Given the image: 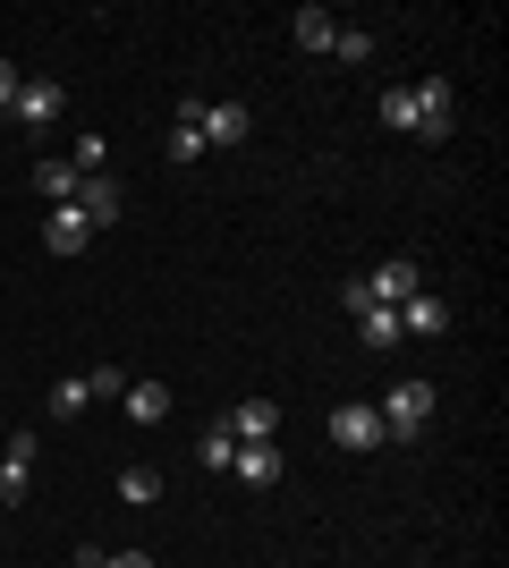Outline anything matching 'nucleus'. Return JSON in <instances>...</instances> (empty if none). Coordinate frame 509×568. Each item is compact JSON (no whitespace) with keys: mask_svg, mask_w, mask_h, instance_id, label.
I'll list each match as a JSON object with an SVG mask.
<instances>
[{"mask_svg":"<svg viewBox=\"0 0 509 568\" xmlns=\"http://www.w3.org/2000/svg\"><path fill=\"white\" fill-rule=\"evenodd\" d=\"M416 288H425V272H416L408 255H390V263H374V272H357V281H348V314H357V306H390V314H399Z\"/></svg>","mask_w":509,"mask_h":568,"instance_id":"obj_1","label":"nucleus"},{"mask_svg":"<svg viewBox=\"0 0 509 568\" xmlns=\"http://www.w3.org/2000/svg\"><path fill=\"white\" fill-rule=\"evenodd\" d=\"M425 425H434V382H390L383 433H390V442H425Z\"/></svg>","mask_w":509,"mask_h":568,"instance_id":"obj_2","label":"nucleus"},{"mask_svg":"<svg viewBox=\"0 0 509 568\" xmlns=\"http://www.w3.org/2000/svg\"><path fill=\"white\" fill-rule=\"evenodd\" d=\"M408 102H416L408 136H425V144H441V136H450V111H459V102H450V85H441V77H425V85H408Z\"/></svg>","mask_w":509,"mask_h":568,"instance_id":"obj_3","label":"nucleus"},{"mask_svg":"<svg viewBox=\"0 0 509 568\" xmlns=\"http://www.w3.org/2000/svg\"><path fill=\"white\" fill-rule=\"evenodd\" d=\"M332 442H339V450H383V442H390V433H383V407H365V399L332 407Z\"/></svg>","mask_w":509,"mask_h":568,"instance_id":"obj_4","label":"nucleus"},{"mask_svg":"<svg viewBox=\"0 0 509 568\" xmlns=\"http://www.w3.org/2000/svg\"><path fill=\"white\" fill-rule=\"evenodd\" d=\"M77 213H85V230H111V221L128 213V195H120V179L111 170H94V179H77V195H69Z\"/></svg>","mask_w":509,"mask_h":568,"instance_id":"obj_5","label":"nucleus"},{"mask_svg":"<svg viewBox=\"0 0 509 568\" xmlns=\"http://www.w3.org/2000/svg\"><path fill=\"white\" fill-rule=\"evenodd\" d=\"M246 128H255V111H246V102H204V119H195L204 153H230V144H246Z\"/></svg>","mask_w":509,"mask_h":568,"instance_id":"obj_6","label":"nucleus"},{"mask_svg":"<svg viewBox=\"0 0 509 568\" xmlns=\"http://www.w3.org/2000/svg\"><path fill=\"white\" fill-rule=\"evenodd\" d=\"M9 111H18V128H51V119L69 111V85H51V77H26Z\"/></svg>","mask_w":509,"mask_h":568,"instance_id":"obj_7","label":"nucleus"},{"mask_svg":"<svg viewBox=\"0 0 509 568\" xmlns=\"http://www.w3.org/2000/svg\"><path fill=\"white\" fill-rule=\"evenodd\" d=\"M221 433H230V442H281V407L272 399H238L230 416H221Z\"/></svg>","mask_w":509,"mask_h":568,"instance_id":"obj_8","label":"nucleus"},{"mask_svg":"<svg viewBox=\"0 0 509 568\" xmlns=\"http://www.w3.org/2000/svg\"><path fill=\"white\" fill-rule=\"evenodd\" d=\"M230 475H238V484H255V493H272V484H281V442H238Z\"/></svg>","mask_w":509,"mask_h":568,"instance_id":"obj_9","label":"nucleus"},{"mask_svg":"<svg viewBox=\"0 0 509 568\" xmlns=\"http://www.w3.org/2000/svg\"><path fill=\"white\" fill-rule=\"evenodd\" d=\"M34 484V433H9V450H0V500H26Z\"/></svg>","mask_w":509,"mask_h":568,"instance_id":"obj_10","label":"nucleus"},{"mask_svg":"<svg viewBox=\"0 0 509 568\" xmlns=\"http://www.w3.org/2000/svg\"><path fill=\"white\" fill-rule=\"evenodd\" d=\"M85 237H94V230H85L77 204H51V221H43V246H51V255H85Z\"/></svg>","mask_w":509,"mask_h":568,"instance_id":"obj_11","label":"nucleus"},{"mask_svg":"<svg viewBox=\"0 0 509 568\" xmlns=\"http://www.w3.org/2000/svg\"><path fill=\"white\" fill-rule=\"evenodd\" d=\"M441 339V332H450V306H441V297H425V288H416V297H408V306H399V339Z\"/></svg>","mask_w":509,"mask_h":568,"instance_id":"obj_12","label":"nucleus"},{"mask_svg":"<svg viewBox=\"0 0 509 568\" xmlns=\"http://www.w3.org/2000/svg\"><path fill=\"white\" fill-rule=\"evenodd\" d=\"M195 119H204V94L179 102V119H170V162H204V136H195Z\"/></svg>","mask_w":509,"mask_h":568,"instance_id":"obj_13","label":"nucleus"},{"mask_svg":"<svg viewBox=\"0 0 509 568\" xmlns=\"http://www.w3.org/2000/svg\"><path fill=\"white\" fill-rule=\"evenodd\" d=\"M120 407H128V425H162V416H170V390H162V382H128Z\"/></svg>","mask_w":509,"mask_h":568,"instance_id":"obj_14","label":"nucleus"},{"mask_svg":"<svg viewBox=\"0 0 509 568\" xmlns=\"http://www.w3.org/2000/svg\"><path fill=\"white\" fill-rule=\"evenodd\" d=\"M332 34H339L332 9H297V18H289V43L297 51H332Z\"/></svg>","mask_w":509,"mask_h":568,"instance_id":"obj_15","label":"nucleus"},{"mask_svg":"<svg viewBox=\"0 0 509 568\" xmlns=\"http://www.w3.org/2000/svg\"><path fill=\"white\" fill-rule=\"evenodd\" d=\"M357 339L374 356H390V348H399V314H390V306H357Z\"/></svg>","mask_w":509,"mask_h":568,"instance_id":"obj_16","label":"nucleus"},{"mask_svg":"<svg viewBox=\"0 0 509 568\" xmlns=\"http://www.w3.org/2000/svg\"><path fill=\"white\" fill-rule=\"evenodd\" d=\"M34 195H43V204H69L77 195V162L69 153H60V162H34Z\"/></svg>","mask_w":509,"mask_h":568,"instance_id":"obj_17","label":"nucleus"},{"mask_svg":"<svg viewBox=\"0 0 509 568\" xmlns=\"http://www.w3.org/2000/svg\"><path fill=\"white\" fill-rule=\"evenodd\" d=\"M120 500H128V509H153V500H162V475H153V467H128L120 475Z\"/></svg>","mask_w":509,"mask_h":568,"instance_id":"obj_18","label":"nucleus"},{"mask_svg":"<svg viewBox=\"0 0 509 568\" xmlns=\"http://www.w3.org/2000/svg\"><path fill=\"white\" fill-rule=\"evenodd\" d=\"M195 458H204V467H213V475H230V458H238V442H230V433H204V442H195Z\"/></svg>","mask_w":509,"mask_h":568,"instance_id":"obj_19","label":"nucleus"},{"mask_svg":"<svg viewBox=\"0 0 509 568\" xmlns=\"http://www.w3.org/2000/svg\"><path fill=\"white\" fill-rule=\"evenodd\" d=\"M332 51L348 60V69H357V60H374V34H365V26H339V34H332Z\"/></svg>","mask_w":509,"mask_h":568,"instance_id":"obj_20","label":"nucleus"},{"mask_svg":"<svg viewBox=\"0 0 509 568\" xmlns=\"http://www.w3.org/2000/svg\"><path fill=\"white\" fill-rule=\"evenodd\" d=\"M128 390V365H94V374H85V399H120Z\"/></svg>","mask_w":509,"mask_h":568,"instance_id":"obj_21","label":"nucleus"},{"mask_svg":"<svg viewBox=\"0 0 509 568\" xmlns=\"http://www.w3.org/2000/svg\"><path fill=\"white\" fill-rule=\"evenodd\" d=\"M85 407H94V399H85V374H77V382H60V390H51V416H85Z\"/></svg>","mask_w":509,"mask_h":568,"instance_id":"obj_22","label":"nucleus"},{"mask_svg":"<svg viewBox=\"0 0 509 568\" xmlns=\"http://www.w3.org/2000/svg\"><path fill=\"white\" fill-rule=\"evenodd\" d=\"M69 162H77V179H94V170L111 162V144H102V136H77V153H69Z\"/></svg>","mask_w":509,"mask_h":568,"instance_id":"obj_23","label":"nucleus"},{"mask_svg":"<svg viewBox=\"0 0 509 568\" xmlns=\"http://www.w3.org/2000/svg\"><path fill=\"white\" fill-rule=\"evenodd\" d=\"M102 568H153V551H102Z\"/></svg>","mask_w":509,"mask_h":568,"instance_id":"obj_24","label":"nucleus"},{"mask_svg":"<svg viewBox=\"0 0 509 568\" xmlns=\"http://www.w3.org/2000/svg\"><path fill=\"white\" fill-rule=\"evenodd\" d=\"M18 102V60H0V111Z\"/></svg>","mask_w":509,"mask_h":568,"instance_id":"obj_25","label":"nucleus"},{"mask_svg":"<svg viewBox=\"0 0 509 568\" xmlns=\"http://www.w3.org/2000/svg\"><path fill=\"white\" fill-rule=\"evenodd\" d=\"M77 568H85V560H77Z\"/></svg>","mask_w":509,"mask_h":568,"instance_id":"obj_26","label":"nucleus"}]
</instances>
